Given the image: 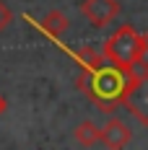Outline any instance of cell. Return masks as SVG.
Listing matches in <instances>:
<instances>
[{
  "label": "cell",
  "mask_w": 148,
  "mask_h": 150,
  "mask_svg": "<svg viewBox=\"0 0 148 150\" xmlns=\"http://www.w3.org/2000/svg\"><path fill=\"white\" fill-rule=\"evenodd\" d=\"M36 26L44 31L49 39H60V36L68 31V18H65V13H62V11H49V13H47L44 18L36 23Z\"/></svg>",
  "instance_id": "6"
},
{
  "label": "cell",
  "mask_w": 148,
  "mask_h": 150,
  "mask_svg": "<svg viewBox=\"0 0 148 150\" xmlns=\"http://www.w3.org/2000/svg\"><path fill=\"white\" fill-rule=\"evenodd\" d=\"M75 140L83 145V148H94L96 142H99V127L94 124V122H81L78 127H75Z\"/></svg>",
  "instance_id": "7"
},
{
  "label": "cell",
  "mask_w": 148,
  "mask_h": 150,
  "mask_svg": "<svg viewBox=\"0 0 148 150\" xmlns=\"http://www.w3.org/2000/svg\"><path fill=\"white\" fill-rule=\"evenodd\" d=\"M5 106H8V104H5V98H3V93H0V117L5 114Z\"/></svg>",
  "instance_id": "10"
},
{
  "label": "cell",
  "mask_w": 148,
  "mask_h": 150,
  "mask_svg": "<svg viewBox=\"0 0 148 150\" xmlns=\"http://www.w3.org/2000/svg\"><path fill=\"white\" fill-rule=\"evenodd\" d=\"M135 65H138L143 73H148V34H143V42H140V52H138Z\"/></svg>",
  "instance_id": "8"
},
{
  "label": "cell",
  "mask_w": 148,
  "mask_h": 150,
  "mask_svg": "<svg viewBox=\"0 0 148 150\" xmlns=\"http://www.w3.org/2000/svg\"><path fill=\"white\" fill-rule=\"evenodd\" d=\"M122 106L133 114L143 127H148V73H127V83L122 91Z\"/></svg>",
  "instance_id": "3"
},
{
  "label": "cell",
  "mask_w": 148,
  "mask_h": 150,
  "mask_svg": "<svg viewBox=\"0 0 148 150\" xmlns=\"http://www.w3.org/2000/svg\"><path fill=\"white\" fill-rule=\"evenodd\" d=\"M11 18H13V13H11V8H8V5H5V3L0 0V34H3V31L8 29Z\"/></svg>",
  "instance_id": "9"
},
{
  "label": "cell",
  "mask_w": 148,
  "mask_h": 150,
  "mask_svg": "<svg viewBox=\"0 0 148 150\" xmlns=\"http://www.w3.org/2000/svg\"><path fill=\"white\" fill-rule=\"evenodd\" d=\"M140 42H143V34L135 31L130 23H122L117 31H112V36H107L102 54L104 60H109L122 70H133L140 52Z\"/></svg>",
  "instance_id": "2"
},
{
  "label": "cell",
  "mask_w": 148,
  "mask_h": 150,
  "mask_svg": "<svg viewBox=\"0 0 148 150\" xmlns=\"http://www.w3.org/2000/svg\"><path fill=\"white\" fill-rule=\"evenodd\" d=\"M130 137H133L130 127H127L122 119H117V117H112V119L99 129V142H104L107 150H122L127 142H130Z\"/></svg>",
  "instance_id": "5"
},
{
  "label": "cell",
  "mask_w": 148,
  "mask_h": 150,
  "mask_svg": "<svg viewBox=\"0 0 148 150\" xmlns=\"http://www.w3.org/2000/svg\"><path fill=\"white\" fill-rule=\"evenodd\" d=\"M127 73L130 70H122L117 65H112L109 60H102L96 65L83 67L75 86L91 104H96L107 114H114L117 106L122 104V91L127 83Z\"/></svg>",
  "instance_id": "1"
},
{
  "label": "cell",
  "mask_w": 148,
  "mask_h": 150,
  "mask_svg": "<svg viewBox=\"0 0 148 150\" xmlns=\"http://www.w3.org/2000/svg\"><path fill=\"white\" fill-rule=\"evenodd\" d=\"M81 13H83V18L91 26L104 29L119 16V3L117 0H83L81 3Z\"/></svg>",
  "instance_id": "4"
}]
</instances>
